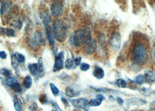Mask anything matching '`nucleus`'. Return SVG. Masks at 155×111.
Masks as SVG:
<instances>
[{"instance_id": "6", "label": "nucleus", "mask_w": 155, "mask_h": 111, "mask_svg": "<svg viewBox=\"0 0 155 111\" xmlns=\"http://www.w3.org/2000/svg\"><path fill=\"white\" fill-rule=\"evenodd\" d=\"M71 105L76 108L80 109L84 111H88L90 106L88 105V101L87 99L84 98L70 99Z\"/></svg>"}, {"instance_id": "13", "label": "nucleus", "mask_w": 155, "mask_h": 111, "mask_svg": "<svg viewBox=\"0 0 155 111\" xmlns=\"http://www.w3.org/2000/svg\"><path fill=\"white\" fill-rule=\"evenodd\" d=\"M40 18L45 27L49 25L50 23L51 22V17L48 11H42L40 14Z\"/></svg>"}, {"instance_id": "42", "label": "nucleus", "mask_w": 155, "mask_h": 111, "mask_svg": "<svg viewBox=\"0 0 155 111\" xmlns=\"http://www.w3.org/2000/svg\"><path fill=\"white\" fill-rule=\"evenodd\" d=\"M142 111V110H140V111Z\"/></svg>"}, {"instance_id": "2", "label": "nucleus", "mask_w": 155, "mask_h": 111, "mask_svg": "<svg viewBox=\"0 0 155 111\" xmlns=\"http://www.w3.org/2000/svg\"><path fill=\"white\" fill-rule=\"evenodd\" d=\"M52 31L54 37L59 42H63L66 40L68 35V27L62 20L56 19L54 20Z\"/></svg>"}, {"instance_id": "22", "label": "nucleus", "mask_w": 155, "mask_h": 111, "mask_svg": "<svg viewBox=\"0 0 155 111\" xmlns=\"http://www.w3.org/2000/svg\"><path fill=\"white\" fill-rule=\"evenodd\" d=\"M23 85L26 88L28 89L31 87L32 79L30 76H27L23 79Z\"/></svg>"}, {"instance_id": "29", "label": "nucleus", "mask_w": 155, "mask_h": 111, "mask_svg": "<svg viewBox=\"0 0 155 111\" xmlns=\"http://www.w3.org/2000/svg\"><path fill=\"white\" fill-rule=\"evenodd\" d=\"M16 82V80L15 79V78L13 77H8L6 80H5V83L8 86V87H10L13 84Z\"/></svg>"}, {"instance_id": "19", "label": "nucleus", "mask_w": 155, "mask_h": 111, "mask_svg": "<svg viewBox=\"0 0 155 111\" xmlns=\"http://www.w3.org/2000/svg\"><path fill=\"white\" fill-rule=\"evenodd\" d=\"M28 68L30 73L33 76H36L38 74V65H37V64L33 63V64H28Z\"/></svg>"}, {"instance_id": "37", "label": "nucleus", "mask_w": 155, "mask_h": 111, "mask_svg": "<svg viewBox=\"0 0 155 111\" xmlns=\"http://www.w3.org/2000/svg\"><path fill=\"white\" fill-rule=\"evenodd\" d=\"M96 98H99V99H101L102 101H104V100L106 99L105 97L103 95H102V94H97V95L96 96Z\"/></svg>"}, {"instance_id": "30", "label": "nucleus", "mask_w": 155, "mask_h": 111, "mask_svg": "<svg viewBox=\"0 0 155 111\" xmlns=\"http://www.w3.org/2000/svg\"><path fill=\"white\" fill-rule=\"evenodd\" d=\"M0 74L7 77H11V72L7 69H1L0 70Z\"/></svg>"}, {"instance_id": "9", "label": "nucleus", "mask_w": 155, "mask_h": 111, "mask_svg": "<svg viewBox=\"0 0 155 111\" xmlns=\"http://www.w3.org/2000/svg\"><path fill=\"white\" fill-rule=\"evenodd\" d=\"M64 53L63 51L60 52L55 56V60L53 68L54 72H59V70L62 69L64 66Z\"/></svg>"}, {"instance_id": "40", "label": "nucleus", "mask_w": 155, "mask_h": 111, "mask_svg": "<svg viewBox=\"0 0 155 111\" xmlns=\"http://www.w3.org/2000/svg\"><path fill=\"white\" fill-rule=\"evenodd\" d=\"M51 111H58V110H57V109H52Z\"/></svg>"}, {"instance_id": "35", "label": "nucleus", "mask_w": 155, "mask_h": 111, "mask_svg": "<svg viewBox=\"0 0 155 111\" xmlns=\"http://www.w3.org/2000/svg\"><path fill=\"white\" fill-rule=\"evenodd\" d=\"M0 58L3 59H5L7 58V54L5 51H1L0 52Z\"/></svg>"}, {"instance_id": "33", "label": "nucleus", "mask_w": 155, "mask_h": 111, "mask_svg": "<svg viewBox=\"0 0 155 111\" xmlns=\"http://www.w3.org/2000/svg\"><path fill=\"white\" fill-rule=\"evenodd\" d=\"M29 111H37L38 105L36 102H33L28 108Z\"/></svg>"}, {"instance_id": "43", "label": "nucleus", "mask_w": 155, "mask_h": 111, "mask_svg": "<svg viewBox=\"0 0 155 111\" xmlns=\"http://www.w3.org/2000/svg\"></svg>"}, {"instance_id": "32", "label": "nucleus", "mask_w": 155, "mask_h": 111, "mask_svg": "<svg viewBox=\"0 0 155 111\" xmlns=\"http://www.w3.org/2000/svg\"><path fill=\"white\" fill-rule=\"evenodd\" d=\"M90 68V65L87 63H82L80 64V69L83 72H86Z\"/></svg>"}, {"instance_id": "17", "label": "nucleus", "mask_w": 155, "mask_h": 111, "mask_svg": "<svg viewBox=\"0 0 155 111\" xmlns=\"http://www.w3.org/2000/svg\"><path fill=\"white\" fill-rule=\"evenodd\" d=\"M93 75L97 79H102L105 76V72L102 68L96 66L93 72Z\"/></svg>"}, {"instance_id": "16", "label": "nucleus", "mask_w": 155, "mask_h": 111, "mask_svg": "<svg viewBox=\"0 0 155 111\" xmlns=\"http://www.w3.org/2000/svg\"><path fill=\"white\" fill-rule=\"evenodd\" d=\"M66 95L69 98H73L77 97L80 94V91L75 90L72 87H68L65 90Z\"/></svg>"}, {"instance_id": "5", "label": "nucleus", "mask_w": 155, "mask_h": 111, "mask_svg": "<svg viewBox=\"0 0 155 111\" xmlns=\"http://www.w3.org/2000/svg\"><path fill=\"white\" fill-rule=\"evenodd\" d=\"M63 4L61 1H55L51 4V15L55 17L59 18L62 16L63 12Z\"/></svg>"}, {"instance_id": "34", "label": "nucleus", "mask_w": 155, "mask_h": 111, "mask_svg": "<svg viewBox=\"0 0 155 111\" xmlns=\"http://www.w3.org/2000/svg\"><path fill=\"white\" fill-rule=\"evenodd\" d=\"M61 101L63 102V104L65 105V107H69L70 105H69V102H68V99L65 97L61 98Z\"/></svg>"}, {"instance_id": "20", "label": "nucleus", "mask_w": 155, "mask_h": 111, "mask_svg": "<svg viewBox=\"0 0 155 111\" xmlns=\"http://www.w3.org/2000/svg\"><path fill=\"white\" fill-rule=\"evenodd\" d=\"M13 56H14L15 59L19 63H24L26 61V58H25V56L17 52L15 53L13 55Z\"/></svg>"}, {"instance_id": "1", "label": "nucleus", "mask_w": 155, "mask_h": 111, "mask_svg": "<svg viewBox=\"0 0 155 111\" xmlns=\"http://www.w3.org/2000/svg\"><path fill=\"white\" fill-rule=\"evenodd\" d=\"M131 60L137 66L144 65L148 60V50L146 44L140 40L133 43L131 50Z\"/></svg>"}, {"instance_id": "4", "label": "nucleus", "mask_w": 155, "mask_h": 111, "mask_svg": "<svg viewBox=\"0 0 155 111\" xmlns=\"http://www.w3.org/2000/svg\"><path fill=\"white\" fill-rule=\"evenodd\" d=\"M28 43L30 47L33 50H37L40 46L45 45L46 39L42 31L37 30L34 33L30 35Z\"/></svg>"}, {"instance_id": "39", "label": "nucleus", "mask_w": 155, "mask_h": 111, "mask_svg": "<svg viewBox=\"0 0 155 111\" xmlns=\"http://www.w3.org/2000/svg\"><path fill=\"white\" fill-rule=\"evenodd\" d=\"M109 99L111 102H114V98L112 96H109Z\"/></svg>"}, {"instance_id": "26", "label": "nucleus", "mask_w": 155, "mask_h": 111, "mask_svg": "<svg viewBox=\"0 0 155 111\" xmlns=\"http://www.w3.org/2000/svg\"><path fill=\"white\" fill-rule=\"evenodd\" d=\"M145 82L143 75L139 74L135 78V83L137 84H142Z\"/></svg>"}, {"instance_id": "11", "label": "nucleus", "mask_w": 155, "mask_h": 111, "mask_svg": "<svg viewBox=\"0 0 155 111\" xmlns=\"http://www.w3.org/2000/svg\"><path fill=\"white\" fill-rule=\"evenodd\" d=\"M1 7L0 9V14L1 15H7L10 14L12 9V4L9 1H1Z\"/></svg>"}, {"instance_id": "18", "label": "nucleus", "mask_w": 155, "mask_h": 111, "mask_svg": "<svg viewBox=\"0 0 155 111\" xmlns=\"http://www.w3.org/2000/svg\"><path fill=\"white\" fill-rule=\"evenodd\" d=\"M38 74L39 77H41L44 75L45 73V69H44V63L42 61V58H40L39 59L38 62Z\"/></svg>"}, {"instance_id": "12", "label": "nucleus", "mask_w": 155, "mask_h": 111, "mask_svg": "<svg viewBox=\"0 0 155 111\" xmlns=\"http://www.w3.org/2000/svg\"><path fill=\"white\" fill-rule=\"evenodd\" d=\"M145 104H146V101L140 98H131L126 101V105L128 106H140Z\"/></svg>"}, {"instance_id": "31", "label": "nucleus", "mask_w": 155, "mask_h": 111, "mask_svg": "<svg viewBox=\"0 0 155 111\" xmlns=\"http://www.w3.org/2000/svg\"><path fill=\"white\" fill-rule=\"evenodd\" d=\"M39 100H40V102L42 104H47L48 102V99H47V96L45 94H42L40 96Z\"/></svg>"}, {"instance_id": "36", "label": "nucleus", "mask_w": 155, "mask_h": 111, "mask_svg": "<svg viewBox=\"0 0 155 111\" xmlns=\"http://www.w3.org/2000/svg\"><path fill=\"white\" fill-rule=\"evenodd\" d=\"M117 102L120 105H123L124 104V101L123 100V99H122L121 98L117 97L116 99Z\"/></svg>"}, {"instance_id": "3", "label": "nucleus", "mask_w": 155, "mask_h": 111, "mask_svg": "<svg viewBox=\"0 0 155 111\" xmlns=\"http://www.w3.org/2000/svg\"><path fill=\"white\" fill-rule=\"evenodd\" d=\"M91 39L90 28L87 26H84L76 30L73 37V42L76 47H80Z\"/></svg>"}, {"instance_id": "41", "label": "nucleus", "mask_w": 155, "mask_h": 111, "mask_svg": "<svg viewBox=\"0 0 155 111\" xmlns=\"http://www.w3.org/2000/svg\"><path fill=\"white\" fill-rule=\"evenodd\" d=\"M73 111H78V110H74Z\"/></svg>"}, {"instance_id": "8", "label": "nucleus", "mask_w": 155, "mask_h": 111, "mask_svg": "<svg viewBox=\"0 0 155 111\" xmlns=\"http://www.w3.org/2000/svg\"><path fill=\"white\" fill-rule=\"evenodd\" d=\"M97 48V44L93 39L89 40L83 45V50L85 54L87 55L93 54Z\"/></svg>"}, {"instance_id": "28", "label": "nucleus", "mask_w": 155, "mask_h": 111, "mask_svg": "<svg viewBox=\"0 0 155 111\" xmlns=\"http://www.w3.org/2000/svg\"><path fill=\"white\" fill-rule=\"evenodd\" d=\"M4 34H5L8 37H14L15 35V31L12 28H5L4 31Z\"/></svg>"}, {"instance_id": "38", "label": "nucleus", "mask_w": 155, "mask_h": 111, "mask_svg": "<svg viewBox=\"0 0 155 111\" xmlns=\"http://www.w3.org/2000/svg\"><path fill=\"white\" fill-rule=\"evenodd\" d=\"M4 31H5V28L0 27V35L1 36L4 35Z\"/></svg>"}, {"instance_id": "14", "label": "nucleus", "mask_w": 155, "mask_h": 111, "mask_svg": "<svg viewBox=\"0 0 155 111\" xmlns=\"http://www.w3.org/2000/svg\"><path fill=\"white\" fill-rule=\"evenodd\" d=\"M45 33H46V36H47V39L49 42V44L51 46H54L55 44V42L54 36H53L52 28L49 25L45 27Z\"/></svg>"}, {"instance_id": "27", "label": "nucleus", "mask_w": 155, "mask_h": 111, "mask_svg": "<svg viewBox=\"0 0 155 111\" xmlns=\"http://www.w3.org/2000/svg\"><path fill=\"white\" fill-rule=\"evenodd\" d=\"M14 106L15 109L16 111H23V109L22 107V105L19 101L15 98L14 102Z\"/></svg>"}, {"instance_id": "25", "label": "nucleus", "mask_w": 155, "mask_h": 111, "mask_svg": "<svg viewBox=\"0 0 155 111\" xmlns=\"http://www.w3.org/2000/svg\"><path fill=\"white\" fill-rule=\"evenodd\" d=\"M50 88H51L52 93L54 96L56 97L59 94V93H60L59 90L57 88V87L54 84L50 83Z\"/></svg>"}, {"instance_id": "10", "label": "nucleus", "mask_w": 155, "mask_h": 111, "mask_svg": "<svg viewBox=\"0 0 155 111\" xmlns=\"http://www.w3.org/2000/svg\"><path fill=\"white\" fill-rule=\"evenodd\" d=\"M82 58L78 56L71 59H68L65 62V67L67 69H74L80 65Z\"/></svg>"}, {"instance_id": "15", "label": "nucleus", "mask_w": 155, "mask_h": 111, "mask_svg": "<svg viewBox=\"0 0 155 111\" xmlns=\"http://www.w3.org/2000/svg\"><path fill=\"white\" fill-rule=\"evenodd\" d=\"M145 82L148 83H154L155 82V77L154 72L152 70H146L143 75Z\"/></svg>"}, {"instance_id": "7", "label": "nucleus", "mask_w": 155, "mask_h": 111, "mask_svg": "<svg viewBox=\"0 0 155 111\" xmlns=\"http://www.w3.org/2000/svg\"><path fill=\"white\" fill-rule=\"evenodd\" d=\"M110 45L114 51H118L122 45V37L119 32H116L112 35L110 39Z\"/></svg>"}, {"instance_id": "21", "label": "nucleus", "mask_w": 155, "mask_h": 111, "mask_svg": "<svg viewBox=\"0 0 155 111\" xmlns=\"http://www.w3.org/2000/svg\"><path fill=\"white\" fill-rule=\"evenodd\" d=\"M102 100L99 99V98H94V99H91L90 101H88V105L90 107H98L101 105L102 104Z\"/></svg>"}, {"instance_id": "24", "label": "nucleus", "mask_w": 155, "mask_h": 111, "mask_svg": "<svg viewBox=\"0 0 155 111\" xmlns=\"http://www.w3.org/2000/svg\"><path fill=\"white\" fill-rule=\"evenodd\" d=\"M11 87L14 91L17 93H20L22 91V87H21L20 84L18 83L17 82L14 83L11 86Z\"/></svg>"}, {"instance_id": "23", "label": "nucleus", "mask_w": 155, "mask_h": 111, "mask_svg": "<svg viewBox=\"0 0 155 111\" xmlns=\"http://www.w3.org/2000/svg\"><path fill=\"white\" fill-rule=\"evenodd\" d=\"M116 85L120 88H126L127 87V82L123 79H119L116 81Z\"/></svg>"}]
</instances>
